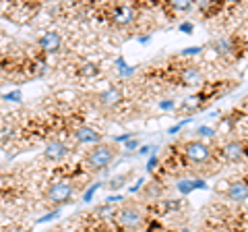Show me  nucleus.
Masks as SVG:
<instances>
[{
  "label": "nucleus",
  "mask_w": 248,
  "mask_h": 232,
  "mask_svg": "<svg viewBox=\"0 0 248 232\" xmlns=\"http://www.w3.org/2000/svg\"><path fill=\"white\" fill-rule=\"evenodd\" d=\"M184 158L190 162V164H207L209 160L213 158V149L209 148L205 141L201 139H195V141H186L182 148Z\"/></svg>",
  "instance_id": "f257e3e1"
},
{
  "label": "nucleus",
  "mask_w": 248,
  "mask_h": 232,
  "mask_svg": "<svg viewBox=\"0 0 248 232\" xmlns=\"http://www.w3.org/2000/svg\"><path fill=\"white\" fill-rule=\"evenodd\" d=\"M221 158L230 164H236V162L248 158V139H230V141H226L221 145Z\"/></svg>",
  "instance_id": "f03ea898"
},
{
  "label": "nucleus",
  "mask_w": 248,
  "mask_h": 232,
  "mask_svg": "<svg viewBox=\"0 0 248 232\" xmlns=\"http://www.w3.org/2000/svg\"><path fill=\"white\" fill-rule=\"evenodd\" d=\"M114 156H116L114 148H110V145H97V148L87 156V166L91 170H102V168L112 164Z\"/></svg>",
  "instance_id": "7ed1b4c3"
},
{
  "label": "nucleus",
  "mask_w": 248,
  "mask_h": 232,
  "mask_svg": "<svg viewBox=\"0 0 248 232\" xmlns=\"http://www.w3.org/2000/svg\"><path fill=\"white\" fill-rule=\"evenodd\" d=\"M116 218H118L120 226L126 228V230H135V228H139V226H143V222H145L143 212L139 210V207H135V205L122 207V210L116 214Z\"/></svg>",
  "instance_id": "20e7f679"
},
{
  "label": "nucleus",
  "mask_w": 248,
  "mask_h": 232,
  "mask_svg": "<svg viewBox=\"0 0 248 232\" xmlns=\"http://www.w3.org/2000/svg\"><path fill=\"white\" fill-rule=\"evenodd\" d=\"M223 197H226L230 203H244V201H248V176L232 181L228 184V189L223 191Z\"/></svg>",
  "instance_id": "39448f33"
},
{
  "label": "nucleus",
  "mask_w": 248,
  "mask_h": 232,
  "mask_svg": "<svg viewBox=\"0 0 248 232\" xmlns=\"http://www.w3.org/2000/svg\"><path fill=\"white\" fill-rule=\"evenodd\" d=\"M71 197H73V187H71V182H66V181L54 182L48 189V199L52 201V203H58V205L66 203Z\"/></svg>",
  "instance_id": "423d86ee"
},
{
  "label": "nucleus",
  "mask_w": 248,
  "mask_h": 232,
  "mask_svg": "<svg viewBox=\"0 0 248 232\" xmlns=\"http://www.w3.org/2000/svg\"><path fill=\"white\" fill-rule=\"evenodd\" d=\"M178 81H180L182 87H195L203 81V73L197 65H186L180 68V75H178Z\"/></svg>",
  "instance_id": "0eeeda50"
},
{
  "label": "nucleus",
  "mask_w": 248,
  "mask_h": 232,
  "mask_svg": "<svg viewBox=\"0 0 248 232\" xmlns=\"http://www.w3.org/2000/svg\"><path fill=\"white\" fill-rule=\"evenodd\" d=\"M112 19L116 25H130L135 21V9L130 4H118L112 11Z\"/></svg>",
  "instance_id": "6e6552de"
},
{
  "label": "nucleus",
  "mask_w": 248,
  "mask_h": 232,
  "mask_svg": "<svg viewBox=\"0 0 248 232\" xmlns=\"http://www.w3.org/2000/svg\"><path fill=\"white\" fill-rule=\"evenodd\" d=\"M211 48H213V52L219 54V56H232V54L238 52V42L234 40V37L226 35V37H219V40H215L211 44Z\"/></svg>",
  "instance_id": "1a4fd4ad"
},
{
  "label": "nucleus",
  "mask_w": 248,
  "mask_h": 232,
  "mask_svg": "<svg viewBox=\"0 0 248 232\" xmlns=\"http://www.w3.org/2000/svg\"><path fill=\"white\" fill-rule=\"evenodd\" d=\"M60 46H62V35H60L58 32H48V33H44V35L40 37V48H42V52H46V54L58 52Z\"/></svg>",
  "instance_id": "9d476101"
},
{
  "label": "nucleus",
  "mask_w": 248,
  "mask_h": 232,
  "mask_svg": "<svg viewBox=\"0 0 248 232\" xmlns=\"http://www.w3.org/2000/svg\"><path fill=\"white\" fill-rule=\"evenodd\" d=\"M75 139L79 143H99L102 141V135L91 127H81V129L75 131Z\"/></svg>",
  "instance_id": "9b49d317"
},
{
  "label": "nucleus",
  "mask_w": 248,
  "mask_h": 232,
  "mask_svg": "<svg viewBox=\"0 0 248 232\" xmlns=\"http://www.w3.org/2000/svg\"><path fill=\"white\" fill-rule=\"evenodd\" d=\"M68 153V148L62 141H50L48 145H46V151L44 156L48 160H62Z\"/></svg>",
  "instance_id": "f8f14e48"
},
{
  "label": "nucleus",
  "mask_w": 248,
  "mask_h": 232,
  "mask_svg": "<svg viewBox=\"0 0 248 232\" xmlns=\"http://www.w3.org/2000/svg\"><path fill=\"white\" fill-rule=\"evenodd\" d=\"M99 102H102L104 106H114V104L122 102V94H120V89H116V87H108L106 91H102V94H99Z\"/></svg>",
  "instance_id": "ddd939ff"
},
{
  "label": "nucleus",
  "mask_w": 248,
  "mask_h": 232,
  "mask_svg": "<svg viewBox=\"0 0 248 232\" xmlns=\"http://www.w3.org/2000/svg\"><path fill=\"white\" fill-rule=\"evenodd\" d=\"M170 9L174 13H186L192 9V2H186V0H176V2H170Z\"/></svg>",
  "instance_id": "4468645a"
},
{
  "label": "nucleus",
  "mask_w": 248,
  "mask_h": 232,
  "mask_svg": "<svg viewBox=\"0 0 248 232\" xmlns=\"http://www.w3.org/2000/svg\"><path fill=\"white\" fill-rule=\"evenodd\" d=\"M83 77H95L97 73H99V68H97V65L95 63H85L83 66H81V71H79Z\"/></svg>",
  "instance_id": "2eb2a0df"
},
{
  "label": "nucleus",
  "mask_w": 248,
  "mask_h": 232,
  "mask_svg": "<svg viewBox=\"0 0 248 232\" xmlns=\"http://www.w3.org/2000/svg\"><path fill=\"white\" fill-rule=\"evenodd\" d=\"M128 179H130V174H120V176H116V179H112L110 182H108V187H110L112 191H116V189H120L122 184H126Z\"/></svg>",
  "instance_id": "dca6fc26"
},
{
  "label": "nucleus",
  "mask_w": 248,
  "mask_h": 232,
  "mask_svg": "<svg viewBox=\"0 0 248 232\" xmlns=\"http://www.w3.org/2000/svg\"><path fill=\"white\" fill-rule=\"evenodd\" d=\"M97 189H99V184H93L91 189H87V193L83 195V201H91V197L95 195V191H97Z\"/></svg>",
  "instance_id": "f3484780"
},
{
  "label": "nucleus",
  "mask_w": 248,
  "mask_h": 232,
  "mask_svg": "<svg viewBox=\"0 0 248 232\" xmlns=\"http://www.w3.org/2000/svg\"><path fill=\"white\" fill-rule=\"evenodd\" d=\"M4 99H9V102H21V91H13V94H6Z\"/></svg>",
  "instance_id": "a211bd4d"
},
{
  "label": "nucleus",
  "mask_w": 248,
  "mask_h": 232,
  "mask_svg": "<svg viewBox=\"0 0 248 232\" xmlns=\"http://www.w3.org/2000/svg\"><path fill=\"white\" fill-rule=\"evenodd\" d=\"M58 215V212H52V214H48V215H44V218H40V222H50V220H54Z\"/></svg>",
  "instance_id": "6ab92c4d"
},
{
  "label": "nucleus",
  "mask_w": 248,
  "mask_h": 232,
  "mask_svg": "<svg viewBox=\"0 0 248 232\" xmlns=\"http://www.w3.org/2000/svg\"><path fill=\"white\" fill-rule=\"evenodd\" d=\"M137 148V141H126V149H135Z\"/></svg>",
  "instance_id": "aec40b11"
},
{
  "label": "nucleus",
  "mask_w": 248,
  "mask_h": 232,
  "mask_svg": "<svg viewBox=\"0 0 248 232\" xmlns=\"http://www.w3.org/2000/svg\"><path fill=\"white\" fill-rule=\"evenodd\" d=\"M180 29H182V32H192V25H188V23H184V25H182Z\"/></svg>",
  "instance_id": "412c9836"
},
{
  "label": "nucleus",
  "mask_w": 248,
  "mask_h": 232,
  "mask_svg": "<svg viewBox=\"0 0 248 232\" xmlns=\"http://www.w3.org/2000/svg\"><path fill=\"white\" fill-rule=\"evenodd\" d=\"M6 232H21V230H17V228H13V230H6Z\"/></svg>",
  "instance_id": "4be33fe9"
},
{
  "label": "nucleus",
  "mask_w": 248,
  "mask_h": 232,
  "mask_svg": "<svg viewBox=\"0 0 248 232\" xmlns=\"http://www.w3.org/2000/svg\"><path fill=\"white\" fill-rule=\"evenodd\" d=\"M168 232H176V230H168Z\"/></svg>",
  "instance_id": "5701e85b"
}]
</instances>
